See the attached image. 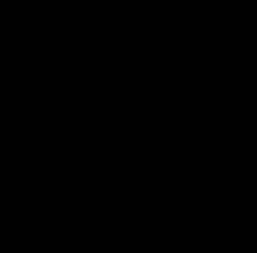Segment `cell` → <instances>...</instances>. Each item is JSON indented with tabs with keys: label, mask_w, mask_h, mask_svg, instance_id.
I'll return each mask as SVG.
<instances>
[]
</instances>
